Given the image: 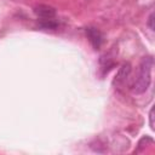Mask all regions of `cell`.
Instances as JSON below:
<instances>
[{
	"label": "cell",
	"mask_w": 155,
	"mask_h": 155,
	"mask_svg": "<svg viewBox=\"0 0 155 155\" xmlns=\"http://www.w3.org/2000/svg\"><path fill=\"white\" fill-rule=\"evenodd\" d=\"M153 64H154V59L151 56H147V57L142 58V61L139 63V68H138V74L132 85V90L134 93L142 94L148 90L150 81H151Z\"/></svg>",
	"instance_id": "1"
},
{
	"label": "cell",
	"mask_w": 155,
	"mask_h": 155,
	"mask_svg": "<svg viewBox=\"0 0 155 155\" xmlns=\"http://www.w3.org/2000/svg\"><path fill=\"white\" fill-rule=\"evenodd\" d=\"M34 13L39 19V25L44 29H56L58 22L56 21V10L48 5H38L34 7Z\"/></svg>",
	"instance_id": "2"
},
{
	"label": "cell",
	"mask_w": 155,
	"mask_h": 155,
	"mask_svg": "<svg viewBox=\"0 0 155 155\" xmlns=\"http://www.w3.org/2000/svg\"><path fill=\"white\" fill-rule=\"evenodd\" d=\"M85 33H86V36H87L88 41L91 42L92 47L94 50H99L102 44H103V34H102V31L96 27H86Z\"/></svg>",
	"instance_id": "3"
},
{
	"label": "cell",
	"mask_w": 155,
	"mask_h": 155,
	"mask_svg": "<svg viewBox=\"0 0 155 155\" xmlns=\"http://www.w3.org/2000/svg\"><path fill=\"white\" fill-rule=\"evenodd\" d=\"M131 70H132L131 64H130V63H124V64L120 67L119 71L116 73L115 79H114V81H113V85L116 86L117 88L122 87V86L127 82V80H128V78H130V75H131Z\"/></svg>",
	"instance_id": "4"
},
{
	"label": "cell",
	"mask_w": 155,
	"mask_h": 155,
	"mask_svg": "<svg viewBox=\"0 0 155 155\" xmlns=\"http://www.w3.org/2000/svg\"><path fill=\"white\" fill-rule=\"evenodd\" d=\"M153 22H154V13L151 12L150 16H149V18H148V25H149V28H150L151 30H154V24H153Z\"/></svg>",
	"instance_id": "5"
},
{
	"label": "cell",
	"mask_w": 155,
	"mask_h": 155,
	"mask_svg": "<svg viewBox=\"0 0 155 155\" xmlns=\"http://www.w3.org/2000/svg\"><path fill=\"white\" fill-rule=\"evenodd\" d=\"M153 113H154V110L153 109H150V113H149V121H150V127H151V130H154V122H153Z\"/></svg>",
	"instance_id": "6"
}]
</instances>
